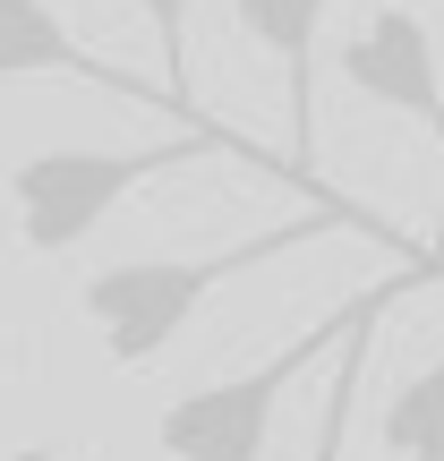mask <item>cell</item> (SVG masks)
I'll return each instance as SVG.
<instances>
[{
	"label": "cell",
	"mask_w": 444,
	"mask_h": 461,
	"mask_svg": "<svg viewBox=\"0 0 444 461\" xmlns=\"http://www.w3.org/2000/svg\"><path fill=\"white\" fill-rule=\"evenodd\" d=\"M333 230H367L376 248H411V240H394L385 222H367L350 197H316L299 222L248 230V240L197 248V257H120V265H95V274L77 282V316L95 325V342H103L112 367H154L222 282L257 274V265H274V257H299V248L333 240Z\"/></svg>",
	"instance_id": "6da1fadb"
},
{
	"label": "cell",
	"mask_w": 444,
	"mask_h": 461,
	"mask_svg": "<svg viewBox=\"0 0 444 461\" xmlns=\"http://www.w3.org/2000/svg\"><path fill=\"white\" fill-rule=\"evenodd\" d=\"M419 282H444V265H436V257H411V265H394L385 282L350 291L342 308H325L308 333H291L282 350H265L248 376L188 384V393L163 411V428H154V436H163V453H171V461H265L274 419H282V393H291L316 359H333L359 325H385V308H394L402 291H419Z\"/></svg>",
	"instance_id": "7a4b0ae2"
},
{
	"label": "cell",
	"mask_w": 444,
	"mask_h": 461,
	"mask_svg": "<svg viewBox=\"0 0 444 461\" xmlns=\"http://www.w3.org/2000/svg\"><path fill=\"white\" fill-rule=\"evenodd\" d=\"M197 154H231V163H257L274 180H291V163L265 146H248L240 129H180L163 146H51V154H26L9 171V214H17V240L43 248V257H68L77 240H95V222L112 214L120 197H137L146 180L197 163Z\"/></svg>",
	"instance_id": "3957f363"
},
{
	"label": "cell",
	"mask_w": 444,
	"mask_h": 461,
	"mask_svg": "<svg viewBox=\"0 0 444 461\" xmlns=\"http://www.w3.org/2000/svg\"><path fill=\"white\" fill-rule=\"evenodd\" d=\"M342 77L359 103H376V112H402L419 120L428 137H444V77H436V34L419 9H402V0H385V9H367L359 26L342 34Z\"/></svg>",
	"instance_id": "277c9868"
},
{
	"label": "cell",
	"mask_w": 444,
	"mask_h": 461,
	"mask_svg": "<svg viewBox=\"0 0 444 461\" xmlns=\"http://www.w3.org/2000/svg\"><path fill=\"white\" fill-rule=\"evenodd\" d=\"M0 77H68V86H95V95L146 103V112H171L163 86L129 77L120 60H95V51L60 26L51 0H0ZM205 129H214V120H205Z\"/></svg>",
	"instance_id": "5b68a950"
},
{
	"label": "cell",
	"mask_w": 444,
	"mask_h": 461,
	"mask_svg": "<svg viewBox=\"0 0 444 461\" xmlns=\"http://www.w3.org/2000/svg\"><path fill=\"white\" fill-rule=\"evenodd\" d=\"M248 34L282 60V103H291V180L308 197H333L316 188V34H325V0H231Z\"/></svg>",
	"instance_id": "8992f818"
},
{
	"label": "cell",
	"mask_w": 444,
	"mask_h": 461,
	"mask_svg": "<svg viewBox=\"0 0 444 461\" xmlns=\"http://www.w3.org/2000/svg\"><path fill=\"white\" fill-rule=\"evenodd\" d=\"M385 453L394 461H444V350L419 376L394 384V402H385Z\"/></svg>",
	"instance_id": "52a82bcc"
},
{
	"label": "cell",
	"mask_w": 444,
	"mask_h": 461,
	"mask_svg": "<svg viewBox=\"0 0 444 461\" xmlns=\"http://www.w3.org/2000/svg\"><path fill=\"white\" fill-rule=\"evenodd\" d=\"M188 9H197V0H137V17H146L154 43H163V103H171V120H180V129H205L214 112L188 95Z\"/></svg>",
	"instance_id": "ba28073f"
},
{
	"label": "cell",
	"mask_w": 444,
	"mask_h": 461,
	"mask_svg": "<svg viewBox=\"0 0 444 461\" xmlns=\"http://www.w3.org/2000/svg\"><path fill=\"white\" fill-rule=\"evenodd\" d=\"M367 342H376V325H359L342 350H333V393H325V419H316L308 461H342L350 453V411H359V384H367Z\"/></svg>",
	"instance_id": "9c48e42d"
},
{
	"label": "cell",
	"mask_w": 444,
	"mask_h": 461,
	"mask_svg": "<svg viewBox=\"0 0 444 461\" xmlns=\"http://www.w3.org/2000/svg\"><path fill=\"white\" fill-rule=\"evenodd\" d=\"M0 461H60V453H51V445H26V453H0Z\"/></svg>",
	"instance_id": "30bf717a"
},
{
	"label": "cell",
	"mask_w": 444,
	"mask_h": 461,
	"mask_svg": "<svg viewBox=\"0 0 444 461\" xmlns=\"http://www.w3.org/2000/svg\"><path fill=\"white\" fill-rule=\"evenodd\" d=\"M428 257H444V214H436V248H428Z\"/></svg>",
	"instance_id": "8fae6325"
}]
</instances>
